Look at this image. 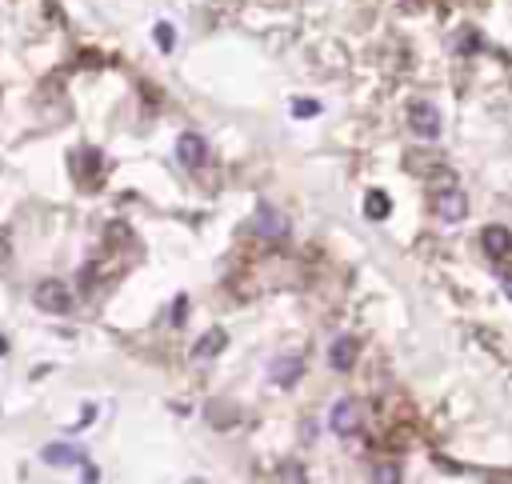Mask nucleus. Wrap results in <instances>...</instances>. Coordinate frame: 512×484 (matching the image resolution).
<instances>
[{
	"mask_svg": "<svg viewBox=\"0 0 512 484\" xmlns=\"http://www.w3.org/2000/svg\"><path fill=\"white\" fill-rule=\"evenodd\" d=\"M361 356V345H356V336H337L332 345H328V364L337 368V373H349L352 364Z\"/></svg>",
	"mask_w": 512,
	"mask_h": 484,
	"instance_id": "7",
	"label": "nucleus"
},
{
	"mask_svg": "<svg viewBox=\"0 0 512 484\" xmlns=\"http://www.w3.org/2000/svg\"><path fill=\"white\" fill-rule=\"evenodd\" d=\"M300 368H304V360L300 356H285L280 364H273V380L276 385H285V388H292L296 385V376H300Z\"/></svg>",
	"mask_w": 512,
	"mask_h": 484,
	"instance_id": "12",
	"label": "nucleus"
},
{
	"mask_svg": "<svg viewBox=\"0 0 512 484\" xmlns=\"http://www.w3.org/2000/svg\"><path fill=\"white\" fill-rule=\"evenodd\" d=\"M176 161L185 164V168H204V161H208V144H204V137L185 132V137L176 140Z\"/></svg>",
	"mask_w": 512,
	"mask_h": 484,
	"instance_id": "6",
	"label": "nucleus"
},
{
	"mask_svg": "<svg viewBox=\"0 0 512 484\" xmlns=\"http://www.w3.org/2000/svg\"><path fill=\"white\" fill-rule=\"evenodd\" d=\"M249 228L256 236H268V240H285V236H288V216L280 209H273V204H256Z\"/></svg>",
	"mask_w": 512,
	"mask_h": 484,
	"instance_id": "3",
	"label": "nucleus"
},
{
	"mask_svg": "<svg viewBox=\"0 0 512 484\" xmlns=\"http://www.w3.org/2000/svg\"><path fill=\"white\" fill-rule=\"evenodd\" d=\"M361 424H364V404L361 400H352V397L337 400L332 412H328V428H332L337 436H356L361 433Z\"/></svg>",
	"mask_w": 512,
	"mask_h": 484,
	"instance_id": "1",
	"label": "nucleus"
},
{
	"mask_svg": "<svg viewBox=\"0 0 512 484\" xmlns=\"http://www.w3.org/2000/svg\"><path fill=\"white\" fill-rule=\"evenodd\" d=\"M504 297L512 300V276H504Z\"/></svg>",
	"mask_w": 512,
	"mask_h": 484,
	"instance_id": "19",
	"label": "nucleus"
},
{
	"mask_svg": "<svg viewBox=\"0 0 512 484\" xmlns=\"http://www.w3.org/2000/svg\"><path fill=\"white\" fill-rule=\"evenodd\" d=\"M388 212H392V200H388V192L373 188V192L364 197V216H368V221H388Z\"/></svg>",
	"mask_w": 512,
	"mask_h": 484,
	"instance_id": "11",
	"label": "nucleus"
},
{
	"mask_svg": "<svg viewBox=\"0 0 512 484\" xmlns=\"http://www.w3.org/2000/svg\"><path fill=\"white\" fill-rule=\"evenodd\" d=\"M85 484H96V469L92 464H85Z\"/></svg>",
	"mask_w": 512,
	"mask_h": 484,
	"instance_id": "18",
	"label": "nucleus"
},
{
	"mask_svg": "<svg viewBox=\"0 0 512 484\" xmlns=\"http://www.w3.org/2000/svg\"><path fill=\"white\" fill-rule=\"evenodd\" d=\"M40 460H44V464H56V469H64V464H85V452H80V448H73V445H44Z\"/></svg>",
	"mask_w": 512,
	"mask_h": 484,
	"instance_id": "9",
	"label": "nucleus"
},
{
	"mask_svg": "<svg viewBox=\"0 0 512 484\" xmlns=\"http://www.w3.org/2000/svg\"><path fill=\"white\" fill-rule=\"evenodd\" d=\"M228 345V336H225V328H213V333H204L196 340V348H192V360H208V356H216L220 348Z\"/></svg>",
	"mask_w": 512,
	"mask_h": 484,
	"instance_id": "10",
	"label": "nucleus"
},
{
	"mask_svg": "<svg viewBox=\"0 0 512 484\" xmlns=\"http://www.w3.org/2000/svg\"><path fill=\"white\" fill-rule=\"evenodd\" d=\"M408 125H413L416 137L437 140L440 137V112L432 108L428 100H413V104H408Z\"/></svg>",
	"mask_w": 512,
	"mask_h": 484,
	"instance_id": "4",
	"label": "nucleus"
},
{
	"mask_svg": "<svg viewBox=\"0 0 512 484\" xmlns=\"http://www.w3.org/2000/svg\"><path fill=\"white\" fill-rule=\"evenodd\" d=\"M373 484H400V464L380 460V464L373 469Z\"/></svg>",
	"mask_w": 512,
	"mask_h": 484,
	"instance_id": "14",
	"label": "nucleus"
},
{
	"mask_svg": "<svg viewBox=\"0 0 512 484\" xmlns=\"http://www.w3.org/2000/svg\"><path fill=\"white\" fill-rule=\"evenodd\" d=\"M185 316H188V300L176 297V304H173V324H185Z\"/></svg>",
	"mask_w": 512,
	"mask_h": 484,
	"instance_id": "17",
	"label": "nucleus"
},
{
	"mask_svg": "<svg viewBox=\"0 0 512 484\" xmlns=\"http://www.w3.org/2000/svg\"><path fill=\"white\" fill-rule=\"evenodd\" d=\"M316 112H320L316 100H292V116H316Z\"/></svg>",
	"mask_w": 512,
	"mask_h": 484,
	"instance_id": "16",
	"label": "nucleus"
},
{
	"mask_svg": "<svg viewBox=\"0 0 512 484\" xmlns=\"http://www.w3.org/2000/svg\"><path fill=\"white\" fill-rule=\"evenodd\" d=\"M276 484H308V472L300 460H285L280 469H276Z\"/></svg>",
	"mask_w": 512,
	"mask_h": 484,
	"instance_id": "13",
	"label": "nucleus"
},
{
	"mask_svg": "<svg viewBox=\"0 0 512 484\" xmlns=\"http://www.w3.org/2000/svg\"><path fill=\"white\" fill-rule=\"evenodd\" d=\"M32 300H37L40 312H52V316H64V312L73 309V292H68L61 280H40Z\"/></svg>",
	"mask_w": 512,
	"mask_h": 484,
	"instance_id": "2",
	"label": "nucleus"
},
{
	"mask_svg": "<svg viewBox=\"0 0 512 484\" xmlns=\"http://www.w3.org/2000/svg\"><path fill=\"white\" fill-rule=\"evenodd\" d=\"M480 244L492 261H512V232L508 228H500V224H488L485 236H480Z\"/></svg>",
	"mask_w": 512,
	"mask_h": 484,
	"instance_id": "8",
	"label": "nucleus"
},
{
	"mask_svg": "<svg viewBox=\"0 0 512 484\" xmlns=\"http://www.w3.org/2000/svg\"><path fill=\"white\" fill-rule=\"evenodd\" d=\"M432 212H437L444 224H456L468 216V200H464L461 188H440L437 197H432Z\"/></svg>",
	"mask_w": 512,
	"mask_h": 484,
	"instance_id": "5",
	"label": "nucleus"
},
{
	"mask_svg": "<svg viewBox=\"0 0 512 484\" xmlns=\"http://www.w3.org/2000/svg\"><path fill=\"white\" fill-rule=\"evenodd\" d=\"M156 44H161V52H173V44H176L173 25H156Z\"/></svg>",
	"mask_w": 512,
	"mask_h": 484,
	"instance_id": "15",
	"label": "nucleus"
}]
</instances>
